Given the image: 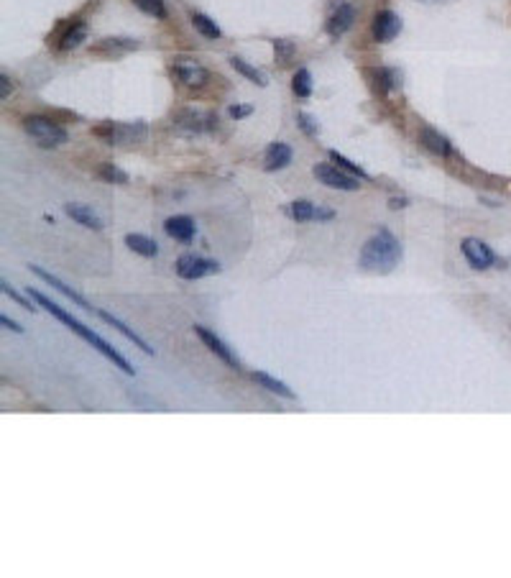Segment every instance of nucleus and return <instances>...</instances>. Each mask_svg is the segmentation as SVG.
Segmentation results:
<instances>
[{
    "label": "nucleus",
    "instance_id": "aec40b11",
    "mask_svg": "<svg viewBox=\"0 0 511 578\" xmlns=\"http://www.w3.org/2000/svg\"><path fill=\"white\" fill-rule=\"evenodd\" d=\"M85 39H87V26H85V23L80 21V23H74V26L62 36V41H59V49H62V52L77 49V46H80Z\"/></svg>",
    "mask_w": 511,
    "mask_h": 578
},
{
    "label": "nucleus",
    "instance_id": "f3484780",
    "mask_svg": "<svg viewBox=\"0 0 511 578\" xmlns=\"http://www.w3.org/2000/svg\"><path fill=\"white\" fill-rule=\"evenodd\" d=\"M98 315L102 317V320H105V323H108L110 328H116L118 333H123V335H126L128 341H131V343L138 345V348H141V351H144V353H149V356H151V353H153V348H149V343H146L144 338H138V335H135L133 330H131V328L126 325V323H120L118 317H113V315H110V312H105V310H98Z\"/></svg>",
    "mask_w": 511,
    "mask_h": 578
},
{
    "label": "nucleus",
    "instance_id": "cd10ccee",
    "mask_svg": "<svg viewBox=\"0 0 511 578\" xmlns=\"http://www.w3.org/2000/svg\"><path fill=\"white\" fill-rule=\"evenodd\" d=\"M0 287H3V295H8V297L13 299V302H19V305H21V308H23V310H36V308H34V305H31V302H28L26 297H23V295H21V292H16V289L10 287L8 281H3Z\"/></svg>",
    "mask_w": 511,
    "mask_h": 578
},
{
    "label": "nucleus",
    "instance_id": "5701e85b",
    "mask_svg": "<svg viewBox=\"0 0 511 578\" xmlns=\"http://www.w3.org/2000/svg\"><path fill=\"white\" fill-rule=\"evenodd\" d=\"M292 90L296 98H309L312 95V74L309 69H296L294 80H292Z\"/></svg>",
    "mask_w": 511,
    "mask_h": 578
},
{
    "label": "nucleus",
    "instance_id": "6e6552de",
    "mask_svg": "<svg viewBox=\"0 0 511 578\" xmlns=\"http://www.w3.org/2000/svg\"><path fill=\"white\" fill-rule=\"evenodd\" d=\"M399 31H402V19L396 16L394 10H381L373 19V39L378 44H386V41L396 39Z\"/></svg>",
    "mask_w": 511,
    "mask_h": 578
},
{
    "label": "nucleus",
    "instance_id": "9d476101",
    "mask_svg": "<svg viewBox=\"0 0 511 578\" xmlns=\"http://www.w3.org/2000/svg\"><path fill=\"white\" fill-rule=\"evenodd\" d=\"M289 217H294L296 223H307V220H332L335 213L327 208H320V205H312L307 200H296L287 208Z\"/></svg>",
    "mask_w": 511,
    "mask_h": 578
},
{
    "label": "nucleus",
    "instance_id": "2f4dec72",
    "mask_svg": "<svg viewBox=\"0 0 511 578\" xmlns=\"http://www.w3.org/2000/svg\"><path fill=\"white\" fill-rule=\"evenodd\" d=\"M0 323L8 328V330H13V333H23V328H19V323H13L10 317H6V315H0Z\"/></svg>",
    "mask_w": 511,
    "mask_h": 578
},
{
    "label": "nucleus",
    "instance_id": "4468645a",
    "mask_svg": "<svg viewBox=\"0 0 511 578\" xmlns=\"http://www.w3.org/2000/svg\"><path fill=\"white\" fill-rule=\"evenodd\" d=\"M353 21H356V10H353V6H340V8L330 16V21H327L330 36H343V34L353 26Z\"/></svg>",
    "mask_w": 511,
    "mask_h": 578
},
{
    "label": "nucleus",
    "instance_id": "7ed1b4c3",
    "mask_svg": "<svg viewBox=\"0 0 511 578\" xmlns=\"http://www.w3.org/2000/svg\"><path fill=\"white\" fill-rule=\"evenodd\" d=\"M23 128L41 149H56V146L67 144V131L59 123H54L52 118L31 116L23 120Z\"/></svg>",
    "mask_w": 511,
    "mask_h": 578
},
{
    "label": "nucleus",
    "instance_id": "6ab92c4d",
    "mask_svg": "<svg viewBox=\"0 0 511 578\" xmlns=\"http://www.w3.org/2000/svg\"><path fill=\"white\" fill-rule=\"evenodd\" d=\"M126 246L133 253H138V256H146V259H151V256L159 253L156 241H151V238H146V235H141V233H128L126 235Z\"/></svg>",
    "mask_w": 511,
    "mask_h": 578
},
{
    "label": "nucleus",
    "instance_id": "7c9ffc66",
    "mask_svg": "<svg viewBox=\"0 0 511 578\" xmlns=\"http://www.w3.org/2000/svg\"><path fill=\"white\" fill-rule=\"evenodd\" d=\"M230 118H246V116H251L253 113V108L251 105H230Z\"/></svg>",
    "mask_w": 511,
    "mask_h": 578
},
{
    "label": "nucleus",
    "instance_id": "1a4fd4ad",
    "mask_svg": "<svg viewBox=\"0 0 511 578\" xmlns=\"http://www.w3.org/2000/svg\"><path fill=\"white\" fill-rule=\"evenodd\" d=\"M195 335H197L199 341H202V343H205L210 351L215 353L220 361H225L228 366H233V369H238V366H241V361L235 358V353L230 351V348H228V345H225L223 341H220V338L213 333V330H207V328H202V325H195Z\"/></svg>",
    "mask_w": 511,
    "mask_h": 578
},
{
    "label": "nucleus",
    "instance_id": "4be33fe9",
    "mask_svg": "<svg viewBox=\"0 0 511 578\" xmlns=\"http://www.w3.org/2000/svg\"><path fill=\"white\" fill-rule=\"evenodd\" d=\"M192 23H195V28H197V31L205 39H220V36H223L220 26H217L215 21L210 19V16H205V13H195V16H192Z\"/></svg>",
    "mask_w": 511,
    "mask_h": 578
},
{
    "label": "nucleus",
    "instance_id": "a211bd4d",
    "mask_svg": "<svg viewBox=\"0 0 511 578\" xmlns=\"http://www.w3.org/2000/svg\"><path fill=\"white\" fill-rule=\"evenodd\" d=\"M251 376H253V381H259L261 387L269 389V392H274V394H279V397L294 399V392H292V389H289L284 381L274 379V376H271V374H266V371H253Z\"/></svg>",
    "mask_w": 511,
    "mask_h": 578
},
{
    "label": "nucleus",
    "instance_id": "20e7f679",
    "mask_svg": "<svg viewBox=\"0 0 511 578\" xmlns=\"http://www.w3.org/2000/svg\"><path fill=\"white\" fill-rule=\"evenodd\" d=\"M312 174L323 182L325 187L340 192H356L360 187V177H353L345 169H340L338 164H314Z\"/></svg>",
    "mask_w": 511,
    "mask_h": 578
},
{
    "label": "nucleus",
    "instance_id": "2eb2a0df",
    "mask_svg": "<svg viewBox=\"0 0 511 578\" xmlns=\"http://www.w3.org/2000/svg\"><path fill=\"white\" fill-rule=\"evenodd\" d=\"M64 213L85 228H92V231H100V228H102V220H100L87 205H77V202H72V205H64Z\"/></svg>",
    "mask_w": 511,
    "mask_h": 578
},
{
    "label": "nucleus",
    "instance_id": "f8f14e48",
    "mask_svg": "<svg viewBox=\"0 0 511 578\" xmlns=\"http://www.w3.org/2000/svg\"><path fill=\"white\" fill-rule=\"evenodd\" d=\"M31 271H34V274H36V277H41V279L46 281V284H49V287H54L56 292H62L64 297L67 299H72L74 305H77V308H82V310H92L90 308V302H87V299L85 297H80V295H77V292H74L72 287H67V284H64L62 279H59V277H54V274H49V271H44L41 269V266H31Z\"/></svg>",
    "mask_w": 511,
    "mask_h": 578
},
{
    "label": "nucleus",
    "instance_id": "b1692460",
    "mask_svg": "<svg viewBox=\"0 0 511 578\" xmlns=\"http://www.w3.org/2000/svg\"><path fill=\"white\" fill-rule=\"evenodd\" d=\"M133 3L144 10V13L153 16V19H166V6H164V0H133Z\"/></svg>",
    "mask_w": 511,
    "mask_h": 578
},
{
    "label": "nucleus",
    "instance_id": "c85d7f7f",
    "mask_svg": "<svg viewBox=\"0 0 511 578\" xmlns=\"http://www.w3.org/2000/svg\"><path fill=\"white\" fill-rule=\"evenodd\" d=\"M102 177H105V180H110V182H123V184L128 182L126 174L118 172L116 167H110V164H105V167H102Z\"/></svg>",
    "mask_w": 511,
    "mask_h": 578
},
{
    "label": "nucleus",
    "instance_id": "72a5a7b5",
    "mask_svg": "<svg viewBox=\"0 0 511 578\" xmlns=\"http://www.w3.org/2000/svg\"><path fill=\"white\" fill-rule=\"evenodd\" d=\"M396 208H404V200H391V210Z\"/></svg>",
    "mask_w": 511,
    "mask_h": 578
},
{
    "label": "nucleus",
    "instance_id": "423d86ee",
    "mask_svg": "<svg viewBox=\"0 0 511 578\" xmlns=\"http://www.w3.org/2000/svg\"><path fill=\"white\" fill-rule=\"evenodd\" d=\"M460 248H463V253H466L468 264L478 271L488 269V266L496 261V256H493L491 248H488L483 241H478V238H466V241L460 244Z\"/></svg>",
    "mask_w": 511,
    "mask_h": 578
},
{
    "label": "nucleus",
    "instance_id": "f03ea898",
    "mask_svg": "<svg viewBox=\"0 0 511 578\" xmlns=\"http://www.w3.org/2000/svg\"><path fill=\"white\" fill-rule=\"evenodd\" d=\"M402 256H404L402 244L396 241L391 231L381 228L378 233H373L363 244L358 264L366 271H371V274H389L394 266H399Z\"/></svg>",
    "mask_w": 511,
    "mask_h": 578
},
{
    "label": "nucleus",
    "instance_id": "dca6fc26",
    "mask_svg": "<svg viewBox=\"0 0 511 578\" xmlns=\"http://www.w3.org/2000/svg\"><path fill=\"white\" fill-rule=\"evenodd\" d=\"M420 138H422V144H424V149H430L432 154H437V156L450 154V141L442 133H437L435 128H422Z\"/></svg>",
    "mask_w": 511,
    "mask_h": 578
},
{
    "label": "nucleus",
    "instance_id": "a878e982",
    "mask_svg": "<svg viewBox=\"0 0 511 578\" xmlns=\"http://www.w3.org/2000/svg\"><path fill=\"white\" fill-rule=\"evenodd\" d=\"M135 41H131V39H105L102 44L98 46V49H108V52H128V49H135Z\"/></svg>",
    "mask_w": 511,
    "mask_h": 578
},
{
    "label": "nucleus",
    "instance_id": "ddd939ff",
    "mask_svg": "<svg viewBox=\"0 0 511 578\" xmlns=\"http://www.w3.org/2000/svg\"><path fill=\"white\" fill-rule=\"evenodd\" d=\"M292 164V149L281 141H274V144L266 149V156H263V169L266 172H279Z\"/></svg>",
    "mask_w": 511,
    "mask_h": 578
},
{
    "label": "nucleus",
    "instance_id": "393cba45",
    "mask_svg": "<svg viewBox=\"0 0 511 578\" xmlns=\"http://www.w3.org/2000/svg\"><path fill=\"white\" fill-rule=\"evenodd\" d=\"M330 162H332V164H338V167H340V169H345V172H353L356 177H360V180H368V174L363 172V169H360L358 164L350 162V159H345V156L338 154V151H330Z\"/></svg>",
    "mask_w": 511,
    "mask_h": 578
},
{
    "label": "nucleus",
    "instance_id": "0eeeda50",
    "mask_svg": "<svg viewBox=\"0 0 511 578\" xmlns=\"http://www.w3.org/2000/svg\"><path fill=\"white\" fill-rule=\"evenodd\" d=\"M174 74H177V80L182 82V85H187V87H202L207 82V69L202 67V64L192 62V59H177L174 62Z\"/></svg>",
    "mask_w": 511,
    "mask_h": 578
},
{
    "label": "nucleus",
    "instance_id": "473e14b6",
    "mask_svg": "<svg viewBox=\"0 0 511 578\" xmlns=\"http://www.w3.org/2000/svg\"><path fill=\"white\" fill-rule=\"evenodd\" d=\"M0 82H3V100H6L10 92H13V85H10V80L6 77V74H3V80H0Z\"/></svg>",
    "mask_w": 511,
    "mask_h": 578
},
{
    "label": "nucleus",
    "instance_id": "412c9836",
    "mask_svg": "<svg viewBox=\"0 0 511 578\" xmlns=\"http://www.w3.org/2000/svg\"><path fill=\"white\" fill-rule=\"evenodd\" d=\"M230 67H233L235 72H241L243 77H248L251 82H256L259 87H266V77H263V72H259V69L251 67L248 62H243L241 56H230Z\"/></svg>",
    "mask_w": 511,
    "mask_h": 578
},
{
    "label": "nucleus",
    "instance_id": "f257e3e1",
    "mask_svg": "<svg viewBox=\"0 0 511 578\" xmlns=\"http://www.w3.org/2000/svg\"><path fill=\"white\" fill-rule=\"evenodd\" d=\"M26 292H28V297H34V299H36V302H39V305H41V308H46V312H49V315H54L56 320H59V323H64V325L69 328L72 333L80 335L82 341H87V343H90L92 348H95V351L102 353V356H105L108 361L116 363V366H118V369H120V371H126V374H135L133 366H131V363H128L126 358H123V356H120V353H118L116 348H113V345L105 343V341H102V338H100L98 333H92L90 328H85V325H82L80 320H74V317L69 315L67 310H62V308H59V305H56V302H52V299L46 297V295H41L39 289L28 287Z\"/></svg>",
    "mask_w": 511,
    "mask_h": 578
},
{
    "label": "nucleus",
    "instance_id": "39448f33",
    "mask_svg": "<svg viewBox=\"0 0 511 578\" xmlns=\"http://www.w3.org/2000/svg\"><path fill=\"white\" fill-rule=\"evenodd\" d=\"M217 271H220V264L202 259V256H195V253H184V256L177 259V274L182 279H202V277H210V274H217Z\"/></svg>",
    "mask_w": 511,
    "mask_h": 578
},
{
    "label": "nucleus",
    "instance_id": "c756f323",
    "mask_svg": "<svg viewBox=\"0 0 511 578\" xmlns=\"http://www.w3.org/2000/svg\"><path fill=\"white\" fill-rule=\"evenodd\" d=\"M296 120H299V126L305 128V133H309V136L317 133V123H314L312 116H307V113H299V116H296Z\"/></svg>",
    "mask_w": 511,
    "mask_h": 578
},
{
    "label": "nucleus",
    "instance_id": "9b49d317",
    "mask_svg": "<svg viewBox=\"0 0 511 578\" xmlns=\"http://www.w3.org/2000/svg\"><path fill=\"white\" fill-rule=\"evenodd\" d=\"M164 231H166V235H171L174 241L189 244V241L195 238V233H197V226H195V220H192V217L174 215V217H169V220L164 223Z\"/></svg>",
    "mask_w": 511,
    "mask_h": 578
},
{
    "label": "nucleus",
    "instance_id": "bb28decb",
    "mask_svg": "<svg viewBox=\"0 0 511 578\" xmlns=\"http://www.w3.org/2000/svg\"><path fill=\"white\" fill-rule=\"evenodd\" d=\"M274 52H276L279 64H287L289 56L294 54V46L289 44V41H284V39H276V41H274Z\"/></svg>",
    "mask_w": 511,
    "mask_h": 578
}]
</instances>
